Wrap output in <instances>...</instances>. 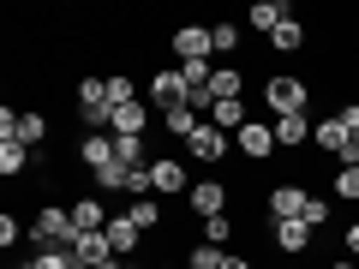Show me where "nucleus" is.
<instances>
[{"label": "nucleus", "instance_id": "obj_1", "mask_svg": "<svg viewBox=\"0 0 359 269\" xmlns=\"http://www.w3.org/2000/svg\"><path fill=\"white\" fill-rule=\"evenodd\" d=\"M264 102H269V114L282 120V114H306V102H311V90H306V78H269L264 84Z\"/></svg>", "mask_w": 359, "mask_h": 269}, {"label": "nucleus", "instance_id": "obj_2", "mask_svg": "<svg viewBox=\"0 0 359 269\" xmlns=\"http://www.w3.org/2000/svg\"><path fill=\"white\" fill-rule=\"evenodd\" d=\"M30 240L36 245H72L78 240V228H72V209H36V221H30Z\"/></svg>", "mask_w": 359, "mask_h": 269}, {"label": "nucleus", "instance_id": "obj_3", "mask_svg": "<svg viewBox=\"0 0 359 269\" xmlns=\"http://www.w3.org/2000/svg\"><path fill=\"white\" fill-rule=\"evenodd\" d=\"M150 102L162 108V114L186 108V78H180V66H156L150 72Z\"/></svg>", "mask_w": 359, "mask_h": 269}, {"label": "nucleus", "instance_id": "obj_4", "mask_svg": "<svg viewBox=\"0 0 359 269\" xmlns=\"http://www.w3.org/2000/svg\"><path fill=\"white\" fill-rule=\"evenodd\" d=\"M233 138H240V156H245V162H269V156L282 150V144H276V120H252V126L233 132Z\"/></svg>", "mask_w": 359, "mask_h": 269}, {"label": "nucleus", "instance_id": "obj_5", "mask_svg": "<svg viewBox=\"0 0 359 269\" xmlns=\"http://www.w3.org/2000/svg\"><path fill=\"white\" fill-rule=\"evenodd\" d=\"M72 257H78V269H120L108 233H78V240H72Z\"/></svg>", "mask_w": 359, "mask_h": 269}, {"label": "nucleus", "instance_id": "obj_6", "mask_svg": "<svg viewBox=\"0 0 359 269\" xmlns=\"http://www.w3.org/2000/svg\"><path fill=\"white\" fill-rule=\"evenodd\" d=\"M150 179H156V192H168V198H186L198 186L192 174H186V162H174V156H156L150 162Z\"/></svg>", "mask_w": 359, "mask_h": 269}, {"label": "nucleus", "instance_id": "obj_7", "mask_svg": "<svg viewBox=\"0 0 359 269\" xmlns=\"http://www.w3.org/2000/svg\"><path fill=\"white\" fill-rule=\"evenodd\" d=\"M186 204L198 209V221H210V216H228V186H222V179H198L192 192H186Z\"/></svg>", "mask_w": 359, "mask_h": 269}, {"label": "nucleus", "instance_id": "obj_8", "mask_svg": "<svg viewBox=\"0 0 359 269\" xmlns=\"http://www.w3.org/2000/svg\"><path fill=\"white\" fill-rule=\"evenodd\" d=\"M216 54V42H210V30L204 25H186V30H174V60L186 66V60H210Z\"/></svg>", "mask_w": 359, "mask_h": 269}, {"label": "nucleus", "instance_id": "obj_9", "mask_svg": "<svg viewBox=\"0 0 359 269\" xmlns=\"http://www.w3.org/2000/svg\"><path fill=\"white\" fill-rule=\"evenodd\" d=\"M186 150H192V162H222V156H228V132L204 120V126H198L192 138H186Z\"/></svg>", "mask_w": 359, "mask_h": 269}, {"label": "nucleus", "instance_id": "obj_10", "mask_svg": "<svg viewBox=\"0 0 359 269\" xmlns=\"http://www.w3.org/2000/svg\"><path fill=\"white\" fill-rule=\"evenodd\" d=\"M108 132H114V138H144V132H150V108L144 102L114 108V114H108Z\"/></svg>", "mask_w": 359, "mask_h": 269}, {"label": "nucleus", "instance_id": "obj_11", "mask_svg": "<svg viewBox=\"0 0 359 269\" xmlns=\"http://www.w3.org/2000/svg\"><path fill=\"white\" fill-rule=\"evenodd\" d=\"M66 209H72L78 233H102L108 221H114V209H102V198H78V204H66Z\"/></svg>", "mask_w": 359, "mask_h": 269}, {"label": "nucleus", "instance_id": "obj_12", "mask_svg": "<svg viewBox=\"0 0 359 269\" xmlns=\"http://www.w3.org/2000/svg\"><path fill=\"white\" fill-rule=\"evenodd\" d=\"M306 198L311 192H299V186H276L269 192V221H299L306 216Z\"/></svg>", "mask_w": 359, "mask_h": 269}, {"label": "nucleus", "instance_id": "obj_13", "mask_svg": "<svg viewBox=\"0 0 359 269\" xmlns=\"http://www.w3.org/2000/svg\"><path fill=\"white\" fill-rule=\"evenodd\" d=\"M287 18H294V13H287V0H257V6H252V30H264V36H276Z\"/></svg>", "mask_w": 359, "mask_h": 269}, {"label": "nucleus", "instance_id": "obj_14", "mask_svg": "<svg viewBox=\"0 0 359 269\" xmlns=\"http://www.w3.org/2000/svg\"><path fill=\"white\" fill-rule=\"evenodd\" d=\"M276 144H282V150L311 144V120H306V114H282V120H276Z\"/></svg>", "mask_w": 359, "mask_h": 269}, {"label": "nucleus", "instance_id": "obj_15", "mask_svg": "<svg viewBox=\"0 0 359 269\" xmlns=\"http://www.w3.org/2000/svg\"><path fill=\"white\" fill-rule=\"evenodd\" d=\"M240 90H245V78L233 66H216L210 72V102H240Z\"/></svg>", "mask_w": 359, "mask_h": 269}, {"label": "nucleus", "instance_id": "obj_16", "mask_svg": "<svg viewBox=\"0 0 359 269\" xmlns=\"http://www.w3.org/2000/svg\"><path fill=\"white\" fill-rule=\"evenodd\" d=\"M198 126H204V114H198L192 102H186V108H174V114H162V132H168V138H180V144L192 138Z\"/></svg>", "mask_w": 359, "mask_h": 269}, {"label": "nucleus", "instance_id": "obj_17", "mask_svg": "<svg viewBox=\"0 0 359 269\" xmlns=\"http://www.w3.org/2000/svg\"><path fill=\"white\" fill-rule=\"evenodd\" d=\"M102 233H108V245H114V257H132V251H138V228H132V216H114Z\"/></svg>", "mask_w": 359, "mask_h": 269}, {"label": "nucleus", "instance_id": "obj_18", "mask_svg": "<svg viewBox=\"0 0 359 269\" xmlns=\"http://www.w3.org/2000/svg\"><path fill=\"white\" fill-rule=\"evenodd\" d=\"M269 233H276V245H282V251H294V257L311 245V228H306V221H276Z\"/></svg>", "mask_w": 359, "mask_h": 269}, {"label": "nucleus", "instance_id": "obj_19", "mask_svg": "<svg viewBox=\"0 0 359 269\" xmlns=\"http://www.w3.org/2000/svg\"><path fill=\"white\" fill-rule=\"evenodd\" d=\"M210 126H222V132H245V126H252V114H245V102H216V108H210Z\"/></svg>", "mask_w": 359, "mask_h": 269}, {"label": "nucleus", "instance_id": "obj_20", "mask_svg": "<svg viewBox=\"0 0 359 269\" xmlns=\"http://www.w3.org/2000/svg\"><path fill=\"white\" fill-rule=\"evenodd\" d=\"M25 269H78V257H72V245H36V257Z\"/></svg>", "mask_w": 359, "mask_h": 269}, {"label": "nucleus", "instance_id": "obj_21", "mask_svg": "<svg viewBox=\"0 0 359 269\" xmlns=\"http://www.w3.org/2000/svg\"><path fill=\"white\" fill-rule=\"evenodd\" d=\"M25 167H30V150H25L18 138H6V144H0V174H6V179H18Z\"/></svg>", "mask_w": 359, "mask_h": 269}, {"label": "nucleus", "instance_id": "obj_22", "mask_svg": "<svg viewBox=\"0 0 359 269\" xmlns=\"http://www.w3.org/2000/svg\"><path fill=\"white\" fill-rule=\"evenodd\" d=\"M335 198H341L347 209L359 204V162H341V167H335Z\"/></svg>", "mask_w": 359, "mask_h": 269}, {"label": "nucleus", "instance_id": "obj_23", "mask_svg": "<svg viewBox=\"0 0 359 269\" xmlns=\"http://www.w3.org/2000/svg\"><path fill=\"white\" fill-rule=\"evenodd\" d=\"M269 42H276V54H299V48H306V25H299V18H287Z\"/></svg>", "mask_w": 359, "mask_h": 269}, {"label": "nucleus", "instance_id": "obj_24", "mask_svg": "<svg viewBox=\"0 0 359 269\" xmlns=\"http://www.w3.org/2000/svg\"><path fill=\"white\" fill-rule=\"evenodd\" d=\"M126 102H138V84L126 72H108V108H126Z\"/></svg>", "mask_w": 359, "mask_h": 269}, {"label": "nucleus", "instance_id": "obj_25", "mask_svg": "<svg viewBox=\"0 0 359 269\" xmlns=\"http://www.w3.org/2000/svg\"><path fill=\"white\" fill-rule=\"evenodd\" d=\"M330 216H335V209H330V198H306V216H299V221H306V228L318 233V228H323Z\"/></svg>", "mask_w": 359, "mask_h": 269}, {"label": "nucleus", "instance_id": "obj_26", "mask_svg": "<svg viewBox=\"0 0 359 269\" xmlns=\"http://www.w3.org/2000/svg\"><path fill=\"white\" fill-rule=\"evenodd\" d=\"M186 263H192V269H222V263H228V251H222V245H198Z\"/></svg>", "mask_w": 359, "mask_h": 269}, {"label": "nucleus", "instance_id": "obj_27", "mask_svg": "<svg viewBox=\"0 0 359 269\" xmlns=\"http://www.w3.org/2000/svg\"><path fill=\"white\" fill-rule=\"evenodd\" d=\"M210 42H216V54H233L240 48V25H210Z\"/></svg>", "mask_w": 359, "mask_h": 269}, {"label": "nucleus", "instance_id": "obj_28", "mask_svg": "<svg viewBox=\"0 0 359 269\" xmlns=\"http://www.w3.org/2000/svg\"><path fill=\"white\" fill-rule=\"evenodd\" d=\"M228 240H233V221L228 216H210L204 221V245H228Z\"/></svg>", "mask_w": 359, "mask_h": 269}, {"label": "nucleus", "instance_id": "obj_29", "mask_svg": "<svg viewBox=\"0 0 359 269\" xmlns=\"http://www.w3.org/2000/svg\"><path fill=\"white\" fill-rule=\"evenodd\" d=\"M126 216H132V228H138V233H150V228H156V204H150V198H138Z\"/></svg>", "mask_w": 359, "mask_h": 269}, {"label": "nucleus", "instance_id": "obj_30", "mask_svg": "<svg viewBox=\"0 0 359 269\" xmlns=\"http://www.w3.org/2000/svg\"><path fill=\"white\" fill-rule=\"evenodd\" d=\"M18 240H25V228H18V221L13 216H0V245H6V251H13V245Z\"/></svg>", "mask_w": 359, "mask_h": 269}, {"label": "nucleus", "instance_id": "obj_31", "mask_svg": "<svg viewBox=\"0 0 359 269\" xmlns=\"http://www.w3.org/2000/svg\"><path fill=\"white\" fill-rule=\"evenodd\" d=\"M347 251H359V216L347 221Z\"/></svg>", "mask_w": 359, "mask_h": 269}, {"label": "nucleus", "instance_id": "obj_32", "mask_svg": "<svg viewBox=\"0 0 359 269\" xmlns=\"http://www.w3.org/2000/svg\"><path fill=\"white\" fill-rule=\"evenodd\" d=\"M222 269H252V263H245V257H228V263H222Z\"/></svg>", "mask_w": 359, "mask_h": 269}, {"label": "nucleus", "instance_id": "obj_33", "mask_svg": "<svg viewBox=\"0 0 359 269\" xmlns=\"http://www.w3.org/2000/svg\"><path fill=\"white\" fill-rule=\"evenodd\" d=\"M330 269H353V263H347V257H341V263H330Z\"/></svg>", "mask_w": 359, "mask_h": 269}, {"label": "nucleus", "instance_id": "obj_34", "mask_svg": "<svg viewBox=\"0 0 359 269\" xmlns=\"http://www.w3.org/2000/svg\"><path fill=\"white\" fill-rule=\"evenodd\" d=\"M120 269H138V263H120Z\"/></svg>", "mask_w": 359, "mask_h": 269}]
</instances>
